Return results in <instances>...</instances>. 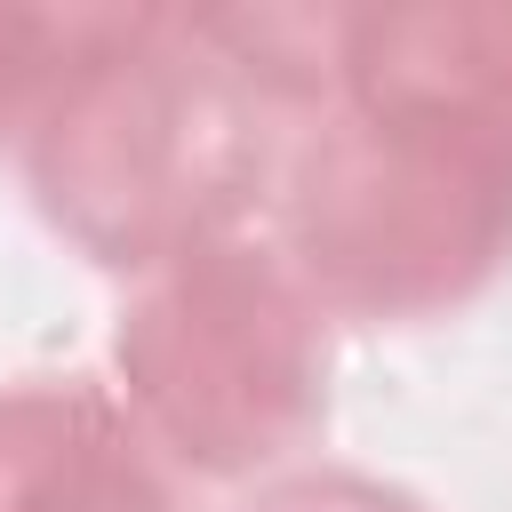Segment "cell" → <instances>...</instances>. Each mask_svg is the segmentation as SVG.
Wrapping results in <instances>:
<instances>
[{
    "instance_id": "6da1fadb",
    "label": "cell",
    "mask_w": 512,
    "mask_h": 512,
    "mask_svg": "<svg viewBox=\"0 0 512 512\" xmlns=\"http://www.w3.org/2000/svg\"><path fill=\"white\" fill-rule=\"evenodd\" d=\"M344 96V8H152L24 136L32 208L104 272H168L272 216L296 136Z\"/></svg>"
},
{
    "instance_id": "7a4b0ae2",
    "label": "cell",
    "mask_w": 512,
    "mask_h": 512,
    "mask_svg": "<svg viewBox=\"0 0 512 512\" xmlns=\"http://www.w3.org/2000/svg\"><path fill=\"white\" fill-rule=\"evenodd\" d=\"M272 248L328 320H448L512 264V160L440 120L336 96L288 152Z\"/></svg>"
},
{
    "instance_id": "3957f363",
    "label": "cell",
    "mask_w": 512,
    "mask_h": 512,
    "mask_svg": "<svg viewBox=\"0 0 512 512\" xmlns=\"http://www.w3.org/2000/svg\"><path fill=\"white\" fill-rule=\"evenodd\" d=\"M112 368L144 440L200 480H248L328 424V312L272 240L144 272L120 304Z\"/></svg>"
},
{
    "instance_id": "277c9868",
    "label": "cell",
    "mask_w": 512,
    "mask_h": 512,
    "mask_svg": "<svg viewBox=\"0 0 512 512\" xmlns=\"http://www.w3.org/2000/svg\"><path fill=\"white\" fill-rule=\"evenodd\" d=\"M344 104L440 120L512 160V0L344 8Z\"/></svg>"
},
{
    "instance_id": "5b68a950",
    "label": "cell",
    "mask_w": 512,
    "mask_h": 512,
    "mask_svg": "<svg viewBox=\"0 0 512 512\" xmlns=\"http://www.w3.org/2000/svg\"><path fill=\"white\" fill-rule=\"evenodd\" d=\"M0 512H176L160 448L88 376L0 384Z\"/></svg>"
},
{
    "instance_id": "8992f818",
    "label": "cell",
    "mask_w": 512,
    "mask_h": 512,
    "mask_svg": "<svg viewBox=\"0 0 512 512\" xmlns=\"http://www.w3.org/2000/svg\"><path fill=\"white\" fill-rule=\"evenodd\" d=\"M136 0H0V144L24 152L72 72L128 24Z\"/></svg>"
},
{
    "instance_id": "52a82bcc",
    "label": "cell",
    "mask_w": 512,
    "mask_h": 512,
    "mask_svg": "<svg viewBox=\"0 0 512 512\" xmlns=\"http://www.w3.org/2000/svg\"><path fill=\"white\" fill-rule=\"evenodd\" d=\"M240 512H432V504L408 496V488H392V480L344 472V464H304V472L264 480Z\"/></svg>"
}]
</instances>
